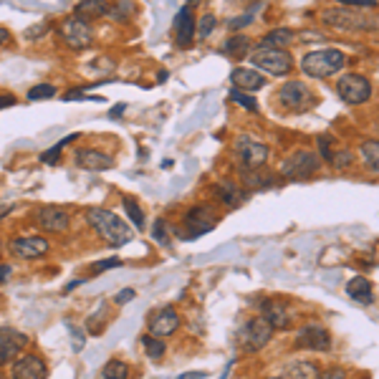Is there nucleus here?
I'll return each mask as SVG.
<instances>
[{
  "label": "nucleus",
  "instance_id": "nucleus-1",
  "mask_svg": "<svg viewBox=\"0 0 379 379\" xmlns=\"http://www.w3.org/2000/svg\"><path fill=\"white\" fill-rule=\"evenodd\" d=\"M86 223L92 225L94 230L114 248L126 246V243L134 238L132 228H129L117 212L104 210V208H89V210H86Z\"/></svg>",
  "mask_w": 379,
  "mask_h": 379
},
{
  "label": "nucleus",
  "instance_id": "nucleus-2",
  "mask_svg": "<svg viewBox=\"0 0 379 379\" xmlns=\"http://www.w3.org/2000/svg\"><path fill=\"white\" fill-rule=\"evenodd\" d=\"M346 66V56L337 49H319L309 51L301 58V71L311 78H329L337 76L339 71Z\"/></svg>",
  "mask_w": 379,
  "mask_h": 379
},
{
  "label": "nucleus",
  "instance_id": "nucleus-3",
  "mask_svg": "<svg viewBox=\"0 0 379 379\" xmlns=\"http://www.w3.org/2000/svg\"><path fill=\"white\" fill-rule=\"evenodd\" d=\"M58 35L71 51H86L94 43V26L92 21L71 13L69 18L58 23Z\"/></svg>",
  "mask_w": 379,
  "mask_h": 379
},
{
  "label": "nucleus",
  "instance_id": "nucleus-4",
  "mask_svg": "<svg viewBox=\"0 0 379 379\" xmlns=\"http://www.w3.org/2000/svg\"><path fill=\"white\" fill-rule=\"evenodd\" d=\"M218 223V212L212 210V205H197L192 210L185 215L183 220V228L177 233V238L183 240H195V238H203L205 233H210Z\"/></svg>",
  "mask_w": 379,
  "mask_h": 379
},
{
  "label": "nucleus",
  "instance_id": "nucleus-5",
  "mask_svg": "<svg viewBox=\"0 0 379 379\" xmlns=\"http://www.w3.org/2000/svg\"><path fill=\"white\" fill-rule=\"evenodd\" d=\"M251 61L255 63V71L271 74V76H286L294 69V56L286 49H255Z\"/></svg>",
  "mask_w": 379,
  "mask_h": 379
},
{
  "label": "nucleus",
  "instance_id": "nucleus-6",
  "mask_svg": "<svg viewBox=\"0 0 379 379\" xmlns=\"http://www.w3.org/2000/svg\"><path fill=\"white\" fill-rule=\"evenodd\" d=\"M321 21L342 31H374L379 23L374 18L362 15V10H351V8H329L321 13Z\"/></svg>",
  "mask_w": 379,
  "mask_h": 379
},
{
  "label": "nucleus",
  "instance_id": "nucleus-7",
  "mask_svg": "<svg viewBox=\"0 0 379 379\" xmlns=\"http://www.w3.org/2000/svg\"><path fill=\"white\" fill-rule=\"evenodd\" d=\"M337 94L339 99L349 106L364 104V101H369V96H372V84H369L364 76H359V74H344V76H339L337 81Z\"/></svg>",
  "mask_w": 379,
  "mask_h": 379
},
{
  "label": "nucleus",
  "instance_id": "nucleus-8",
  "mask_svg": "<svg viewBox=\"0 0 379 379\" xmlns=\"http://www.w3.org/2000/svg\"><path fill=\"white\" fill-rule=\"evenodd\" d=\"M319 167H321V157L301 149V152H294V155L283 162L281 175L286 177V180H309V177H314L316 172H319Z\"/></svg>",
  "mask_w": 379,
  "mask_h": 379
},
{
  "label": "nucleus",
  "instance_id": "nucleus-9",
  "mask_svg": "<svg viewBox=\"0 0 379 379\" xmlns=\"http://www.w3.org/2000/svg\"><path fill=\"white\" fill-rule=\"evenodd\" d=\"M273 331L276 329L266 321V319H263V316H255V319H251V321L240 329L238 342L246 351H258V349H263L268 342H271Z\"/></svg>",
  "mask_w": 379,
  "mask_h": 379
},
{
  "label": "nucleus",
  "instance_id": "nucleus-10",
  "mask_svg": "<svg viewBox=\"0 0 379 379\" xmlns=\"http://www.w3.org/2000/svg\"><path fill=\"white\" fill-rule=\"evenodd\" d=\"M235 152H238L246 169H260L268 160V147L253 134H240L238 142H235Z\"/></svg>",
  "mask_w": 379,
  "mask_h": 379
},
{
  "label": "nucleus",
  "instance_id": "nucleus-11",
  "mask_svg": "<svg viewBox=\"0 0 379 379\" xmlns=\"http://www.w3.org/2000/svg\"><path fill=\"white\" fill-rule=\"evenodd\" d=\"M35 225L41 228L43 233H51V235H61V233L69 230L71 218L69 212L58 208V205H43L35 210Z\"/></svg>",
  "mask_w": 379,
  "mask_h": 379
},
{
  "label": "nucleus",
  "instance_id": "nucleus-12",
  "mask_svg": "<svg viewBox=\"0 0 379 379\" xmlns=\"http://www.w3.org/2000/svg\"><path fill=\"white\" fill-rule=\"evenodd\" d=\"M296 346L311 351H329L331 349V334L323 323H306L296 334Z\"/></svg>",
  "mask_w": 379,
  "mask_h": 379
},
{
  "label": "nucleus",
  "instance_id": "nucleus-13",
  "mask_svg": "<svg viewBox=\"0 0 379 379\" xmlns=\"http://www.w3.org/2000/svg\"><path fill=\"white\" fill-rule=\"evenodd\" d=\"M51 251V243L43 235H21V238L10 240V253L23 260L43 258Z\"/></svg>",
  "mask_w": 379,
  "mask_h": 379
},
{
  "label": "nucleus",
  "instance_id": "nucleus-14",
  "mask_svg": "<svg viewBox=\"0 0 379 379\" xmlns=\"http://www.w3.org/2000/svg\"><path fill=\"white\" fill-rule=\"evenodd\" d=\"M278 99H281V104L288 112H303L311 104V92L309 86L301 84V81H288V84L281 86Z\"/></svg>",
  "mask_w": 379,
  "mask_h": 379
},
{
  "label": "nucleus",
  "instance_id": "nucleus-15",
  "mask_svg": "<svg viewBox=\"0 0 379 379\" xmlns=\"http://www.w3.org/2000/svg\"><path fill=\"white\" fill-rule=\"evenodd\" d=\"M26 344H28V339L23 337L21 331L3 326L0 329V364H13Z\"/></svg>",
  "mask_w": 379,
  "mask_h": 379
},
{
  "label": "nucleus",
  "instance_id": "nucleus-16",
  "mask_svg": "<svg viewBox=\"0 0 379 379\" xmlns=\"http://www.w3.org/2000/svg\"><path fill=\"white\" fill-rule=\"evenodd\" d=\"M197 33V21L192 15V6H183L175 15V38L180 49H190L195 41Z\"/></svg>",
  "mask_w": 379,
  "mask_h": 379
},
{
  "label": "nucleus",
  "instance_id": "nucleus-17",
  "mask_svg": "<svg viewBox=\"0 0 379 379\" xmlns=\"http://www.w3.org/2000/svg\"><path fill=\"white\" fill-rule=\"evenodd\" d=\"M10 377L13 379H46L49 372H46V364H43L41 357L35 354H23L13 362L10 367Z\"/></svg>",
  "mask_w": 379,
  "mask_h": 379
},
{
  "label": "nucleus",
  "instance_id": "nucleus-18",
  "mask_svg": "<svg viewBox=\"0 0 379 379\" xmlns=\"http://www.w3.org/2000/svg\"><path fill=\"white\" fill-rule=\"evenodd\" d=\"M74 165L81 169H92V172H104V169L114 167V157L99 152V149H76Z\"/></svg>",
  "mask_w": 379,
  "mask_h": 379
},
{
  "label": "nucleus",
  "instance_id": "nucleus-19",
  "mask_svg": "<svg viewBox=\"0 0 379 379\" xmlns=\"http://www.w3.org/2000/svg\"><path fill=\"white\" fill-rule=\"evenodd\" d=\"M260 311H263V319H266L273 329H291L294 323V314L286 303L276 301V298H268V301L260 303Z\"/></svg>",
  "mask_w": 379,
  "mask_h": 379
},
{
  "label": "nucleus",
  "instance_id": "nucleus-20",
  "mask_svg": "<svg viewBox=\"0 0 379 379\" xmlns=\"http://www.w3.org/2000/svg\"><path fill=\"white\" fill-rule=\"evenodd\" d=\"M177 326H180V316H177V311L162 309L149 319V337H157V339L172 337L177 331Z\"/></svg>",
  "mask_w": 379,
  "mask_h": 379
},
{
  "label": "nucleus",
  "instance_id": "nucleus-21",
  "mask_svg": "<svg viewBox=\"0 0 379 379\" xmlns=\"http://www.w3.org/2000/svg\"><path fill=\"white\" fill-rule=\"evenodd\" d=\"M334 144V140H331L329 134H323V137H319V152H321V157L329 165H334V167H349L351 162H354V155H351L349 149H344V147H339V149H334L331 147Z\"/></svg>",
  "mask_w": 379,
  "mask_h": 379
},
{
  "label": "nucleus",
  "instance_id": "nucleus-22",
  "mask_svg": "<svg viewBox=\"0 0 379 379\" xmlns=\"http://www.w3.org/2000/svg\"><path fill=\"white\" fill-rule=\"evenodd\" d=\"M230 81L233 89H238V92H260L266 86L263 74H258L255 69H235L230 74Z\"/></svg>",
  "mask_w": 379,
  "mask_h": 379
},
{
  "label": "nucleus",
  "instance_id": "nucleus-23",
  "mask_svg": "<svg viewBox=\"0 0 379 379\" xmlns=\"http://www.w3.org/2000/svg\"><path fill=\"white\" fill-rule=\"evenodd\" d=\"M346 294L349 298L359 303H372L374 301V288H372V281L364 278V276H354L349 283H346Z\"/></svg>",
  "mask_w": 379,
  "mask_h": 379
},
{
  "label": "nucleus",
  "instance_id": "nucleus-24",
  "mask_svg": "<svg viewBox=\"0 0 379 379\" xmlns=\"http://www.w3.org/2000/svg\"><path fill=\"white\" fill-rule=\"evenodd\" d=\"M215 195H218L220 203H225L228 208H238V205L248 197L246 192H243V190L238 187V185H235V183H228V180H225V183L215 185Z\"/></svg>",
  "mask_w": 379,
  "mask_h": 379
},
{
  "label": "nucleus",
  "instance_id": "nucleus-25",
  "mask_svg": "<svg viewBox=\"0 0 379 379\" xmlns=\"http://www.w3.org/2000/svg\"><path fill=\"white\" fill-rule=\"evenodd\" d=\"M294 38H296V33L291 28H273V31H268V33L263 35L260 49H286Z\"/></svg>",
  "mask_w": 379,
  "mask_h": 379
},
{
  "label": "nucleus",
  "instance_id": "nucleus-26",
  "mask_svg": "<svg viewBox=\"0 0 379 379\" xmlns=\"http://www.w3.org/2000/svg\"><path fill=\"white\" fill-rule=\"evenodd\" d=\"M106 8H109V3L84 0V3H78V6L74 8V15H81V18H86V21H94V18H99V15H106Z\"/></svg>",
  "mask_w": 379,
  "mask_h": 379
},
{
  "label": "nucleus",
  "instance_id": "nucleus-27",
  "mask_svg": "<svg viewBox=\"0 0 379 379\" xmlns=\"http://www.w3.org/2000/svg\"><path fill=\"white\" fill-rule=\"evenodd\" d=\"M319 367L311 364V362H296V364H288V372L283 377L288 379H319Z\"/></svg>",
  "mask_w": 379,
  "mask_h": 379
},
{
  "label": "nucleus",
  "instance_id": "nucleus-28",
  "mask_svg": "<svg viewBox=\"0 0 379 379\" xmlns=\"http://www.w3.org/2000/svg\"><path fill=\"white\" fill-rule=\"evenodd\" d=\"M248 49H251V41H248L246 35H233V38H228V41L223 43V53H228V56H235V58L246 56Z\"/></svg>",
  "mask_w": 379,
  "mask_h": 379
},
{
  "label": "nucleus",
  "instance_id": "nucleus-29",
  "mask_svg": "<svg viewBox=\"0 0 379 379\" xmlns=\"http://www.w3.org/2000/svg\"><path fill=\"white\" fill-rule=\"evenodd\" d=\"M76 140H78V134H69V137H63L61 142H56V144H53L51 149L41 152V157H38V160H41V165H56L58 157H61V152H63V147H66V144H71V142H76Z\"/></svg>",
  "mask_w": 379,
  "mask_h": 379
},
{
  "label": "nucleus",
  "instance_id": "nucleus-30",
  "mask_svg": "<svg viewBox=\"0 0 379 379\" xmlns=\"http://www.w3.org/2000/svg\"><path fill=\"white\" fill-rule=\"evenodd\" d=\"M359 152H362V157H364V165H367V167L379 175V142L367 140L364 144L359 147Z\"/></svg>",
  "mask_w": 379,
  "mask_h": 379
},
{
  "label": "nucleus",
  "instance_id": "nucleus-31",
  "mask_svg": "<svg viewBox=\"0 0 379 379\" xmlns=\"http://www.w3.org/2000/svg\"><path fill=\"white\" fill-rule=\"evenodd\" d=\"M101 379H129V367L124 362H119V359H112L101 369Z\"/></svg>",
  "mask_w": 379,
  "mask_h": 379
},
{
  "label": "nucleus",
  "instance_id": "nucleus-32",
  "mask_svg": "<svg viewBox=\"0 0 379 379\" xmlns=\"http://www.w3.org/2000/svg\"><path fill=\"white\" fill-rule=\"evenodd\" d=\"M121 205H124V212L129 215L132 225H137V230H142V228H144V212H142L140 203H137L134 197H124V200H121Z\"/></svg>",
  "mask_w": 379,
  "mask_h": 379
},
{
  "label": "nucleus",
  "instance_id": "nucleus-33",
  "mask_svg": "<svg viewBox=\"0 0 379 379\" xmlns=\"http://www.w3.org/2000/svg\"><path fill=\"white\" fill-rule=\"evenodd\" d=\"M132 13H134V3H109V8H106V15L114 18V21H126Z\"/></svg>",
  "mask_w": 379,
  "mask_h": 379
},
{
  "label": "nucleus",
  "instance_id": "nucleus-34",
  "mask_svg": "<svg viewBox=\"0 0 379 379\" xmlns=\"http://www.w3.org/2000/svg\"><path fill=\"white\" fill-rule=\"evenodd\" d=\"M142 346H144V351H147V357L149 359H162V354H165V344H162V339H157V337H144L142 339Z\"/></svg>",
  "mask_w": 379,
  "mask_h": 379
},
{
  "label": "nucleus",
  "instance_id": "nucleus-35",
  "mask_svg": "<svg viewBox=\"0 0 379 379\" xmlns=\"http://www.w3.org/2000/svg\"><path fill=\"white\" fill-rule=\"evenodd\" d=\"M28 101H41V99H53L56 96V86L53 84H35L33 89H28Z\"/></svg>",
  "mask_w": 379,
  "mask_h": 379
},
{
  "label": "nucleus",
  "instance_id": "nucleus-36",
  "mask_svg": "<svg viewBox=\"0 0 379 379\" xmlns=\"http://www.w3.org/2000/svg\"><path fill=\"white\" fill-rule=\"evenodd\" d=\"M230 101H235V104H240L243 109H248V112H258V101L251 96V94L246 92H238V89H230Z\"/></svg>",
  "mask_w": 379,
  "mask_h": 379
},
{
  "label": "nucleus",
  "instance_id": "nucleus-37",
  "mask_svg": "<svg viewBox=\"0 0 379 379\" xmlns=\"http://www.w3.org/2000/svg\"><path fill=\"white\" fill-rule=\"evenodd\" d=\"M215 26H218V21H215V15L205 13L203 18H200V23H197V35L200 38H208V35L215 31Z\"/></svg>",
  "mask_w": 379,
  "mask_h": 379
},
{
  "label": "nucleus",
  "instance_id": "nucleus-38",
  "mask_svg": "<svg viewBox=\"0 0 379 379\" xmlns=\"http://www.w3.org/2000/svg\"><path fill=\"white\" fill-rule=\"evenodd\" d=\"M342 8H351V10H369L377 6V0H339Z\"/></svg>",
  "mask_w": 379,
  "mask_h": 379
},
{
  "label": "nucleus",
  "instance_id": "nucleus-39",
  "mask_svg": "<svg viewBox=\"0 0 379 379\" xmlns=\"http://www.w3.org/2000/svg\"><path fill=\"white\" fill-rule=\"evenodd\" d=\"M152 238L157 240V243H162V246H165V243H167V223H165V220H157L155 223V230H152Z\"/></svg>",
  "mask_w": 379,
  "mask_h": 379
},
{
  "label": "nucleus",
  "instance_id": "nucleus-40",
  "mask_svg": "<svg viewBox=\"0 0 379 379\" xmlns=\"http://www.w3.org/2000/svg\"><path fill=\"white\" fill-rule=\"evenodd\" d=\"M251 21H253V13H251V10H248V13L238 15V18H233V21L228 23V28H230V31L246 28V26H251Z\"/></svg>",
  "mask_w": 379,
  "mask_h": 379
},
{
  "label": "nucleus",
  "instance_id": "nucleus-41",
  "mask_svg": "<svg viewBox=\"0 0 379 379\" xmlns=\"http://www.w3.org/2000/svg\"><path fill=\"white\" fill-rule=\"evenodd\" d=\"M246 183L251 185V187H266V185H271V177H263V175H253V172H246Z\"/></svg>",
  "mask_w": 379,
  "mask_h": 379
},
{
  "label": "nucleus",
  "instance_id": "nucleus-42",
  "mask_svg": "<svg viewBox=\"0 0 379 379\" xmlns=\"http://www.w3.org/2000/svg\"><path fill=\"white\" fill-rule=\"evenodd\" d=\"M121 260L119 258H106V260H99L94 266V273H101V271H112V268H119Z\"/></svg>",
  "mask_w": 379,
  "mask_h": 379
},
{
  "label": "nucleus",
  "instance_id": "nucleus-43",
  "mask_svg": "<svg viewBox=\"0 0 379 379\" xmlns=\"http://www.w3.org/2000/svg\"><path fill=\"white\" fill-rule=\"evenodd\" d=\"M132 298H137V291H134V288H124V291H119V294L114 296V303H117V306H124V303H129Z\"/></svg>",
  "mask_w": 379,
  "mask_h": 379
},
{
  "label": "nucleus",
  "instance_id": "nucleus-44",
  "mask_svg": "<svg viewBox=\"0 0 379 379\" xmlns=\"http://www.w3.org/2000/svg\"><path fill=\"white\" fill-rule=\"evenodd\" d=\"M69 331H71V339H74V351H81L84 349V334H81V331L76 329V326H69Z\"/></svg>",
  "mask_w": 379,
  "mask_h": 379
},
{
  "label": "nucleus",
  "instance_id": "nucleus-45",
  "mask_svg": "<svg viewBox=\"0 0 379 379\" xmlns=\"http://www.w3.org/2000/svg\"><path fill=\"white\" fill-rule=\"evenodd\" d=\"M319 379H349V377H346L344 369H339V367H331V369H326V372L319 374Z\"/></svg>",
  "mask_w": 379,
  "mask_h": 379
},
{
  "label": "nucleus",
  "instance_id": "nucleus-46",
  "mask_svg": "<svg viewBox=\"0 0 379 379\" xmlns=\"http://www.w3.org/2000/svg\"><path fill=\"white\" fill-rule=\"evenodd\" d=\"M18 104L15 101V96H8V94H0V109H8V106H13Z\"/></svg>",
  "mask_w": 379,
  "mask_h": 379
},
{
  "label": "nucleus",
  "instance_id": "nucleus-47",
  "mask_svg": "<svg viewBox=\"0 0 379 379\" xmlns=\"http://www.w3.org/2000/svg\"><path fill=\"white\" fill-rule=\"evenodd\" d=\"M124 109H126L124 104H119V106H112V109H109V119H117V117H121V114H124Z\"/></svg>",
  "mask_w": 379,
  "mask_h": 379
},
{
  "label": "nucleus",
  "instance_id": "nucleus-48",
  "mask_svg": "<svg viewBox=\"0 0 379 379\" xmlns=\"http://www.w3.org/2000/svg\"><path fill=\"white\" fill-rule=\"evenodd\" d=\"M81 283H84V278H76V281H69V283H66V288H63V294H71V291H74V288H78V286H81Z\"/></svg>",
  "mask_w": 379,
  "mask_h": 379
},
{
  "label": "nucleus",
  "instance_id": "nucleus-49",
  "mask_svg": "<svg viewBox=\"0 0 379 379\" xmlns=\"http://www.w3.org/2000/svg\"><path fill=\"white\" fill-rule=\"evenodd\" d=\"M8 276H10V266H6V263H0V286H3V281H6Z\"/></svg>",
  "mask_w": 379,
  "mask_h": 379
},
{
  "label": "nucleus",
  "instance_id": "nucleus-50",
  "mask_svg": "<svg viewBox=\"0 0 379 379\" xmlns=\"http://www.w3.org/2000/svg\"><path fill=\"white\" fill-rule=\"evenodd\" d=\"M8 41H10V33H8V28H3V26H0V49H3Z\"/></svg>",
  "mask_w": 379,
  "mask_h": 379
},
{
  "label": "nucleus",
  "instance_id": "nucleus-51",
  "mask_svg": "<svg viewBox=\"0 0 379 379\" xmlns=\"http://www.w3.org/2000/svg\"><path fill=\"white\" fill-rule=\"evenodd\" d=\"M205 377V372H187V374H183V377H177V379H203Z\"/></svg>",
  "mask_w": 379,
  "mask_h": 379
},
{
  "label": "nucleus",
  "instance_id": "nucleus-52",
  "mask_svg": "<svg viewBox=\"0 0 379 379\" xmlns=\"http://www.w3.org/2000/svg\"><path fill=\"white\" fill-rule=\"evenodd\" d=\"M15 210V205H0V218H6L8 212H13Z\"/></svg>",
  "mask_w": 379,
  "mask_h": 379
},
{
  "label": "nucleus",
  "instance_id": "nucleus-53",
  "mask_svg": "<svg viewBox=\"0 0 379 379\" xmlns=\"http://www.w3.org/2000/svg\"><path fill=\"white\" fill-rule=\"evenodd\" d=\"M230 367H233V362H230V364H228V367H225V369H223V377H220V379H228V372H230Z\"/></svg>",
  "mask_w": 379,
  "mask_h": 379
},
{
  "label": "nucleus",
  "instance_id": "nucleus-54",
  "mask_svg": "<svg viewBox=\"0 0 379 379\" xmlns=\"http://www.w3.org/2000/svg\"><path fill=\"white\" fill-rule=\"evenodd\" d=\"M271 379H288V377H271Z\"/></svg>",
  "mask_w": 379,
  "mask_h": 379
}]
</instances>
